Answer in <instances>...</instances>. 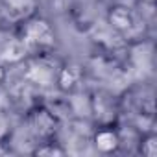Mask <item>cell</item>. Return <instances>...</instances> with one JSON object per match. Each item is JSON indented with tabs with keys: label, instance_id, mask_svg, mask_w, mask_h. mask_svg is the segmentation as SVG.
Instances as JSON below:
<instances>
[{
	"label": "cell",
	"instance_id": "cell-9",
	"mask_svg": "<svg viewBox=\"0 0 157 157\" xmlns=\"http://www.w3.org/2000/svg\"><path fill=\"white\" fill-rule=\"evenodd\" d=\"M13 137V124L11 117L0 109V140H11Z\"/></svg>",
	"mask_w": 157,
	"mask_h": 157
},
{
	"label": "cell",
	"instance_id": "cell-2",
	"mask_svg": "<svg viewBox=\"0 0 157 157\" xmlns=\"http://www.w3.org/2000/svg\"><path fill=\"white\" fill-rule=\"evenodd\" d=\"M105 22L109 30L126 43L142 39L144 35V19L142 15L128 4H113L105 13Z\"/></svg>",
	"mask_w": 157,
	"mask_h": 157
},
{
	"label": "cell",
	"instance_id": "cell-5",
	"mask_svg": "<svg viewBox=\"0 0 157 157\" xmlns=\"http://www.w3.org/2000/svg\"><path fill=\"white\" fill-rule=\"evenodd\" d=\"M122 129L118 128L117 122H104L96 124V128L91 133V144L98 153L111 155L117 153L122 148Z\"/></svg>",
	"mask_w": 157,
	"mask_h": 157
},
{
	"label": "cell",
	"instance_id": "cell-4",
	"mask_svg": "<svg viewBox=\"0 0 157 157\" xmlns=\"http://www.w3.org/2000/svg\"><path fill=\"white\" fill-rule=\"evenodd\" d=\"M39 13V0H0V28L17 30Z\"/></svg>",
	"mask_w": 157,
	"mask_h": 157
},
{
	"label": "cell",
	"instance_id": "cell-10",
	"mask_svg": "<svg viewBox=\"0 0 157 157\" xmlns=\"http://www.w3.org/2000/svg\"><path fill=\"white\" fill-rule=\"evenodd\" d=\"M11 151V140H0V155H6Z\"/></svg>",
	"mask_w": 157,
	"mask_h": 157
},
{
	"label": "cell",
	"instance_id": "cell-8",
	"mask_svg": "<svg viewBox=\"0 0 157 157\" xmlns=\"http://www.w3.org/2000/svg\"><path fill=\"white\" fill-rule=\"evenodd\" d=\"M137 151L144 157H155L157 155V135L153 129H146L140 133L137 140Z\"/></svg>",
	"mask_w": 157,
	"mask_h": 157
},
{
	"label": "cell",
	"instance_id": "cell-11",
	"mask_svg": "<svg viewBox=\"0 0 157 157\" xmlns=\"http://www.w3.org/2000/svg\"><path fill=\"white\" fill-rule=\"evenodd\" d=\"M8 80V67H4L2 63H0V87H2Z\"/></svg>",
	"mask_w": 157,
	"mask_h": 157
},
{
	"label": "cell",
	"instance_id": "cell-6",
	"mask_svg": "<svg viewBox=\"0 0 157 157\" xmlns=\"http://www.w3.org/2000/svg\"><path fill=\"white\" fill-rule=\"evenodd\" d=\"M83 76H85V72H83V67L80 63L65 61V63L57 65L54 85L65 94H74V93H78L82 89Z\"/></svg>",
	"mask_w": 157,
	"mask_h": 157
},
{
	"label": "cell",
	"instance_id": "cell-1",
	"mask_svg": "<svg viewBox=\"0 0 157 157\" xmlns=\"http://www.w3.org/2000/svg\"><path fill=\"white\" fill-rule=\"evenodd\" d=\"M15 33H17V39L26 54V59L54 56V52L57 50V44H59L57 32H56L54 24L41 13L24 21L15 30Z\"/></svg>",
	"mask_w": 157,
	"mask_h": 157
},
{
	"label": "cell",
	"instance_id": "cell-12",
	"mask_svg": "<svg viewBox=\"0 0 157 157\" xmlns=\"http://www.w3.org/2000/svg\"><path fill=\"white\" fill-rule=\"evenodd\" d=\"M139 2H140V4H144V6H153L155 0H139Z\"/></svg>",
	"mask_w": 157,
	"mask_h": 157
},
{
	"label": "cell",
	"instance_id": "cell-3",
	"mask_svg": "<svg viewBox=\"0 0 157 157\" xmlns=\"http://www.w3.org/2000/svg\"><path fill=\"white\" fill-rule=\"evenodd\" d=\"M24 128L33 139V144H37L41 140L57 137L59 118L56 111H52L44 104H35L24 115Z\"/></svg>",
	"mask_w": 157,
	"mask_h": 157
},
{
	"label": "cell",
	"instance_id": "cell-7",
	"mask_svg": "<svg viewBox=\"0 0 157 157\" xmlns=\"http://www.w3.org/2000/svg\"><path fill=\"white\" fill-rule=\"evenodd\" d=\"M33 155H48V157H56V155H67L68 150L63 146V142L57 140V137H52V139H46V140H41L35 144V148L32 150Z\"/></svg>",
	"mask_w": 157,
	"mask_h": 157
}]
</instances>
